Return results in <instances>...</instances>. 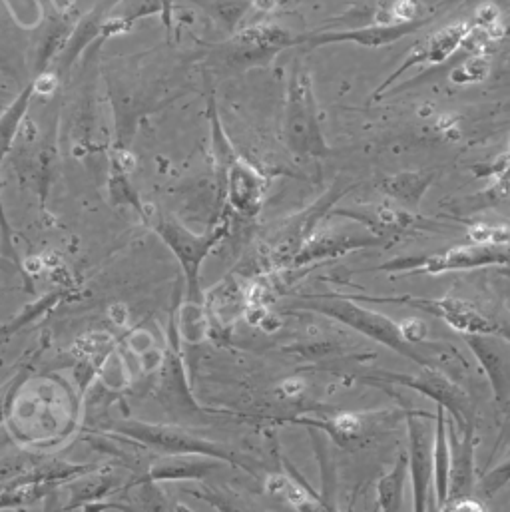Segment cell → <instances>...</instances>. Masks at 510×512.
Here are the masks:
<instances>
[{"label":"cell","instance_id":"1","mask_svg":"<svg viewBox=\"0 0 510 512\" xmlns=\"http://www.w3.org/2000/svg\"><path fill=\"white\" fill-rule=\"evenodd\" d=\"M301 301H303L301 303L303 309L315 311V313L335 319L343 325H349L351 329L363 333L369 339L383 343L385 347L393 349L395 353L413 359L421 367L437 369V365H439V361L435 359L433 353H423L413 343H409L405 339V335L401 331V323H395L387 315L359 305V301H353L347 295H337V293L303 295Z\"/></svg>","mask_w":510,"mask_h":512},{"label":"cell","instance_id":"2","mask_svg":"<svg viewBox=\"0 0 510 512\" xmlns=\"http://www.w3.org/2000/svg\"><path fill=\"white\" fill-rule=\"evenodd\" d=\"M283 142L299 158H323L329 152L319 122L311 74L299 64L293 66L287 88Z\"/></svg>","mask_w":510,"mask_h":512},{"label":"cell","instance_id":"3","mask_svg":"<svg viewBox=\"0 0 510 512\" xmlns=\"http://www.w3.org/2000/svg\"><path fill=\"white\" fill-rule=\"evenodd\" d=\"M110 433L116 435V437L130 439V441H134V443H138L146 449L166 453V455H204V457H212V459H218L222 463L246 469V463L242 461V457L238 453H234L232 449H228L220 443L196 437V435H192L184 429H178V427L152 425V423L126 419L118 425H112Z\"/></svg>","mask_w":510,"mask_h":512},{"label":"cell","instance_id":"4","mask_svg":"<svg viewBox=\"0 0 510 512\" xmlns=\"http://www.w3.org/2000/svg\"><path fill=\"white\" fill-rule=\"evenodd\" d=\"M154 232L160 236V240L170 248V252L182 265V271L186 277L188 301L202 305L204 295L200 287V269L206 257L210 256V252L228 234V222L222 226H216L208 234H194L174 218H158V222L154 224Z\"/></svg>","mask_w":510,"mask_h":512},{"label":"cell","instance_id":"5","mask_svg":"<svg viewBox=\"0 0 510 512\" xmlns=\"http://www.w3.org/2000/svg\"><path fill=\"white\" fill-rule=\"evenodd\" d=\"M510 263L509 246L497 244H475L447 250L437 256L419 257V259H395L391 263L381 265L387 271H409V273H447V271H463L491 265H507Z\"/></svg>","mask_w":510,"mask_h":512},{"label":"cell","instance_id":"6","mask_svg":"<svg viewBox=\"0 0 510 512\" xmlns=\"http://www.w3.org/2000/svg\"><path fill=\"white\" fill-rule=\"evenodd\" d=\"M359 381L361 383H371V385L391 383V385H401V387L415 389L419 393H425L429 399H433L437 403V407H443L445 411H449L453 415V419H457L459 427L473 425L469 397L449 377H445L441 371H437L433 367H425V371H421L417 377H409V375H403V373L377 371V379L375 377H361Z\"/></svg>","mask_w":510,"mask_h":512},{"label":"cell","instance_id":"7","mask_svg":"<svg viewBox=\"0 0 510 512\" xmlns=\"http://www.w3.org/2000/svg\"><path fill=\"white\" fill-rule=\"evenodd\" d=\"M353 301H369V303H403L415 309H421L425 313H431L445 323H449L453 329L461 331L463 335L469 333H499V327L495 321H491L487 315H483L473 303L457 299V297H441V299H429V297H375V295H347Z\"/></svg>","mask_w":510,"mask_h":512},{"label":"cell","instance_id":"8","mask_svg":"<svg viewBox=\"0 0 510 512\" xmlns=\"http://www.w3.org/2000/svg\"><path fill=\"white\" fill-rule=\"evenodd\" d=\"M429 18H421L415 22H393V24H373V26H355L345 30H317L311 34H301L291 40V44H307V46H325V44H341L351 42L357 46L379 48L385 44H393L419 28H423Z\"/></svg>","mask_w":510,"mask_h":512},{"label":"cell","instance_id":"9","mask_svg":"<svg viewBox=\"0 0 510 512\" xmlns=\"http://www.w3.org/2000/svg\"><path fill=\"white\" fill-rule=\"evenodd\" d=\"M32 96H34V82L28 84L12 100V104L0 114V242H2V256L8 257L24 273L26 281H28V275H26V271L18 259V254H16V248L12 244V230L6 220V212H4V204H2V164H4V158L8 156V152L12 150V144L24 124Z\"/></svg>","mask_w":510,"mask_h":512},{"label":"cell","instance_id":"10","mask_svg":"<svg viewBox=\"0 0 510 512\" xmlns=\"http://www.w3.org/2000/svg\"><path fill=\"white\" fill-rule=\"evenodd\" d=\"M463 337L485 369L497 405L510 409L509 341L499 337V333H469Z\"/></svg>","mask_w":510,"mask_h":512},{"label":"cell","instance_id":"11","mask_svg":"<svg viewBox=\"0 0 510 512\" xmlns=\"http://www.w3.org/2000/svg\"><path fill=\"white\" fill-rule=\"evenodd\" d=\"M427 415H423L425 419ZM421 415H411L409 425V471L413 483V512H427L429 485L433 481V437L429 423Z\"/></svg>","mask_w":510,"mask_h":512},{"label":"cell","instance_id":"12","mask_svg":"<svg viewBox=\"0 0 510 512\" xmlns=\"http://www.w3.org/2000/svg\"><path fill=\"white\" fill-rule=\"evenodd\" d=\"M226 194L228 204L234 212H238L244 218H255L261 210L263 196H265V180L255 170L252 164H248L242 158H236L226 176Z\"/></svg>","mask_w":510,"mask_h":512},{"label":"cell","instance_id":"13","mask_svg":"<svg viewBox=\"0 0 510 512\" xmlns=\"http://www.w3.org/2000/svg\"><path fill=\"white\" fill-rule=\"evenodd\" d=\"M451 471H449V501L465 499L475 487V425L449 431Z\"/></svg>","mask_w":510,"mask_h":512},{"label":"cell","instance_id":"14","mask_svg":"<svg viewBox=\"0 0 510 512\" xmlns=\"http://www.w3.org/2000/svg\"><path fill=\"white\" fill-rule=\"evenodd\" d=\"M471 24L467 22H459L453 26H445L441 32L433 34L431 38H427L421 46H417L405 60V64L377 90V94H373V98H379L385 94V90L391 86V82H395L405 70L417 66V64H435V62H443L447 60L463 42L465 38L471 34Z\"/></svg>","mask_w":510,"mask_h":512},{"label":"cell","instance_id":"15","mask_svg":"<svg viewBox=\"0 0 510 512\" xmlns=\"http://www.w3.org/2000/svg\"><path fill=\"white\" fill-rule=\"evenodd\" d=\"M222 461L204 455H168L154 461L132 485L166 481H200L212 475Z\"/></svg>","mask_w":510,"mask_h":512},{"label":"cell","instance_id":"16","mask_svg":"<svg viewBox=\"0 0 510 512\" xmlns=\"http://www.w3.org/2000/svg\"><path fill=\"white\" fill-rule=\"evenodd\" d=\"M383 240L381 236H369V234H339V232H325L315 238H311L301 250L293 256V265H305L317 259L325 257L341 256L357 248H369L379 246Z\"/></svg>","mask_w":510,"mask_h":512},{"label":"cell","instance_id":"17","mask_svg":"<svg viewBox=\"0 0 510 512\" xmlns=\"http://www.w3.org/2000/svg\"><path fill=\"white\" fill-rule=\"evenodd\" d=\"M72 353L78 359L76 381L84 391L90 385V381L102 371L108 357L114 353V339L104 331L86 333L76 341Z\"/></svg>","mask_w":510,"mask_h":512},{"label":"cell","instance_id":"18","mask_svg":"<svg viewBox=\"0 0 510 512\" xmlns=\"http://www.w3.org/2000/svg\"><path fill=\"white\" fill-rule=\"evenodd\" d=\"M445 409L437 407V429L433 437V479L437 487L439 505L449 503V471H451V449H449V425L445 421Z\"/></svg>","mask_w":510,"mask_h":512},{"label":"cell","instance_id":"19","mask_svg":"<svg viewBox=\"0 0 510 512\" xmlns=\"http://www.w3.org/2000/svg\"><path fill=\"white\" fill-rule=\"evenodd\" d=\"M96 471V469H94ZM86 473L82 477H76L70 481V503L66 509H78L86 503L102 501L108 495L116 493L120 489V479L112 473Z\"/></svg>","mask_w":510,"mask_h":512},{"label":"cell","instance_id":"20","mask_svg":"<svg viewBox=\"0 0 510 512\" xmlns=\"http://www.w3.org/2000/svg\"><path fill=\"white\" fill-rule=\"evenodd\" d=\"M240 291L234 279L222 281L206 295V309L218 327H230L240 309Z\"/></svg>","mask_w":510,"mask_h":512},{"label":"cell","instance_id":"21","mask_svg":"<svg viewBox=\"0 0 510 512\" xmlns=\"http://www.w3.org/2000/svg\"><path fill=\"white\" fill-rule=\"evenodd\" d=\"M407 457L401 455L397 465L379 481L377 497H379V512H401L403 505V487L407 479Z\"/></svg>","mask_w":510,"mask_h":512},{"label":"cell","instance_id":"22","mask_svg":"<svg viewBox=\"0 0 510 512\" xmlns=\"http://www.w3.org/2000/svg\"><path fill=\"white\" fill-rule=\"evenodd\" d=\"M56 485L32 483V485H0V511L32 505L48 497Z\"/></svg>","mask_w":510,"mask_h":512},{"label":"cell","instance_id":"23","mask_svg":"<svg viewBox=\"0 0 510 512\" xmlns=\"http://www.w3.org/2000/svg\"><path fill=\"white\" fill-rule=\"evenodd\" d=\"M431 184V176L423 174H401L391 178L385 184V190L391 198L407 204V206H419L427 186Z\"/></svg>","mask_w":510,"mask_h":512},{"label":"cell","instance_id":"24","mask_svg":"<svg viewBox=\"0 0 510 512\" xmlns=\"http://www.w3.org/2000/svg\"><path fill=\"white\" fill-rule=\"evenodd\" d=\"M66 297H68V289L60 287V289H54V291L46 293L44 297H40L34 305H26L24 311H22L18 317H14L10 323H6V325L0 329V339L10 337V335H12L14 331H18L20 327H24V325H28L30 321H34L36 317L48 313L52 307H56L58 303H62Z\"/></svg>","mask_w":510,"mask_h":512},{"label":"cell","instance_id":"25","mask_svg":"<svg viewBox=\"0 0 510 512\" xmlns=\"http://www.w3.org/2000/svg\"><path fill=\"white\" fill-rule=\"evenodd\" d=\"M32 371H34V365H32V363L20 367L18 373L2 387V391H0V425H2V423L6 421V417L10 415L12 403L16 401V397H18L22 385L26 383V379H28V375H30Z\"/></svg>","mask_w":510,"mask_h":512},{"label":"cell","instance_id":"26","mask_svg":"<svg viewBox=\"0 0 510 512\" xmlns=\"http://www.w3.org/2000/svg\"><path fill=\"white\" fill-rule=\"evenodd\" d=\"M38 461H40V457H36L32 453H20V455L2 457L0 459V485L18 479L26 471H30Z\"/></svg>","mask_w":510,"mask_h":512},{"label":"cell","instance_id":"27","mask_svg":"<svg viewBox=\"0 0 510 512\" xmlns=\"http://www.w3.org/2000/svg\"><path fill=\"white\" fill-rule=\"evenodd\" d=\"M510 483V457L497 465L493 471H489L485 477H483V483H481V493L485 497H495L499 491H503Z\"/></svg>","mask_w":510,"mask_h":512},{"label":"cell","instance_id":"28","mask_svg":"<svg viewBox=\"0 0 510 512\" xmlns=\"http://www.w3.org/2000/svg\"><path fill=\"white\" fill-rule=\"evenodd\" d=\"M487 76H489V62L485 58H473L453 72V82H459V84L481 82Z\"/></svg>","mask_w":510,"mask_h":512},{"label":"cell","instance_id":"29","mask_svg":"<svg viewBox=\"0 0 510 512\" xmlns=\"http://www.w3.org/2000/svg\"><path fill=\"white\" fill-rule=\"evenodd\" d=\"M140 487H142L140 499H142L144 512H176L168 505V499L164 497V493L158 489V483H144Z\"/></svg>","mask_w":510,"mask_h":512},{"label":"cell","instance_id":"30","mask_svg":"<svg viewBox=\"0 0 510 512\" xmlns=\"http://www.w3.org/2000/svg\"><path fill=\"white\" fill-rule=\"evenodd\" d=\"M421 14V4L417 0H397L391 6V16H395L399 22H415Z\"/></svg>","mask_w":510,"mask_h":512},{"label":"cell","instance_id":"31","mask_svg":"<svg viewBox=\"0 0 510 512\" xmlns=\"http://www.w3.org/2000/svg\"><path fill=\"white\" fill-rule=\"evenodd\" d=\"M401 331H403L405 339H407L409 343H413V345L421 343V341L425 339V335H427V327H425V323L419 321V319L403 321V323H401Z\"/></svg>","mask_w":510,"mask_h":512},{"label":"cell","instance_id":"32","mask_svg":"<svg viewBox=\"0 0 510 512\" xmlns=\"http://www.w3.org/2000/svg\"><path fill=\"white\" fill-rule=\"evenodd\" d=\"M445 507H447V512H487V509L479 501L469 499V497L449 501Z\"/></svg>","mask_w":510,"mask_h":512},{"label":"cell","instance_id":"33","mask_svg":"<svg viewBox=\"0 0 510 512\" xmlns=\"http://www.w3.org/2000/svg\"><path fill=\"white\" fill-rule=\"evenodd\" d=\"M295 507H297V511L299 512H325L321 507H317L315 503H311V501H309V497L301 499Z\"/></svg>","mask_w":510,"mask_h":512},{"label":"cell","instance_id":"34","mask_svg":"<svg viewBox=\"0 0 510 512\" xmlns=\"http://www.w3.org/2000/svg\"><path fill=\"white\" fill-rule=\"evenodd\" d=\"M0 269H2V271H18V273L24 277V273H22L8 257H4L2 254H0ZM24 279H26V277H24Z\"/></svg>","mask_w":510,"mask_h":512},{"label":"cell","instance_id":"35","mask_svg":"<svg viewBox=\"0 0 510 512\" xmlns=\"http://www.w3.org/2000/svg\"><path fill=\"white\" fill-rule=\"evenodd\" d=\"M0 293H2V289H0Z\"/></svg>","mask_w":510,"mask_h":512}]
</instances>
